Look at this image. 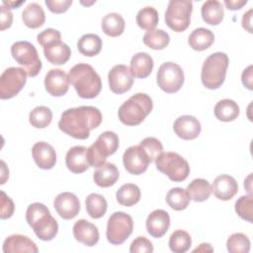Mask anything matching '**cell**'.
I'll return each instance as SVG.
<instances>
[{"label": "cell", "mask_w": 253, "mask_h": 253, "mask_svg": "<svg viewBox=\"0 0 253 253\" xmlns=\"http://www.w3.org/2000/svg\"><path fill=\"white\" fill-rule=\"evenodd\" d=\"M109 87L115 94H124L130 90L133 84V76L126 65H115L108 74Z\"/></svg>", "instance_id": "obj_14"}, {"label": "cell", "mask_w": 253, "mask_h": 253, "mask_svg": "<svg viewBox=\"0 0 253 253\" xmlns=\"http://www.w3.org/2000/svg\"><path fill=\"white\" fill-rule=\"evenodd\" d=\"M214 42L213 33L206 28L195 29L188 38L189 45L198 51L206 50Z\"/></svg>", "instance_id": "obj_27"}, {"label": "cell", "mask_w": 253, "mask_h": 253, "mask_svg": "<svg viewBox=\"0 0 253 253\" xmlns=\"http://www.w3.org/2000/svg\"><path fill=\"white\" fill-rule=\"evenodd\" d=\"M153 245L147 238L143 236L136 237L129 246V252L131 253H151L153 252Z\"/></svg>", "instance_id": "obj_45"}, {"label": "cell", "mask_w": 253, "mask_h": 253, "mask_svg": "<svg viewBox=\"0 0 253 253\" xmlns=\"http://www.w3.org/2000/svg\"><path fill=\"white\" fill-rule=\"evenodd\" d=\"M13 22V14L11 10L5 6H1V20H0V30L4 31L11 27Z\"/></svg>", "instance_id": "obj_48"}, {"label": "cell", "mask_w": 253, "mask_h": 253, "mask_svg": "<svg viewBox=\"0 0 253 253\" xmlns=\"http://www.w3.org/2000/svg\"><path fill=\"white\" fill-rule=\"evenodd\" d=\"M158 171L168 176L173 182H182L190 174V166L186 159L176 152H162L156 159Z\"/></svg>", "instance_id": "obj_7"}, {"label": "cell", "mask_w": 253, "mask_h": 253, "mask_svg": "<svg viewBox=\"0 0 253 253\" xmlns=\"http://www.w3.org/2000/svg\"><path fill=\"white\" fill-rule=\"evenodd\" d=\"M201 13L203 20L211 26L220 24L224 16L222 4L217 0H209L204 2Z\"/></svg>", "instance_id": "obj_28"}, {"label": "cell", "mask_w": 253, "mask_h": 253, "mask_svg": "<svg viewBox=\"0 0 253 253\" xmlns=\"http://www.w3.org/2000/svg\"><path fill=\"white\" fill-rule=\"evenodd\" d=\"M43 54L50 63L61 65L69 60L71 50L65 42L57 41L43 46Z\"/></svg>", "instance_id": "obj_24"}, {"label": "cell", "mask_w": 253, "mask_h": 253, "mask_svg": "<svg viewBox=\"0 0 253 253\" xmlns=\"http://www.w3.org/2000/svg\"><path fill=\"white\" fill-rule=\"evenodd\" d=\"M68 79L75 88L77 95L83 99H93L101 92V77L90 64L78 63L74 65L69 70Z\"/></svg>", "instance_id": "obj_2"}, {"label": "cell", "mask_w": 253, "mask_h": 253, "mask_svg": "<svg viewBox=\"0 0 253 253\" xmlns=\"http://www.w3.org/2000/svg\"><path fill=\"white\" fill-rule=\"evenodd\" d=\"M197 251H203V252L204 251H213V248L209 243H202V244H200L199 247L194 249V252H197Z\"/></svg>", "instance_id": "obj_53"}, {"label": "cell", "mask_w": 253, "mask_h": 253, "mask_svg": "<svg viewBox=\"0 0 253 253\" xmlns=\"http://www.w3.org/2000/svg\"><path fill=\"white\" fill-rule=\"evenodd\" d=\"M241 80H242V84L248 89V90H252V65H249L247 68H245L242 72L241 75Z\"/></svg>", "instance_id": "obj_49"}, {"label": "cell", "mask_w": 253, "mask_h": 253, "mask_svg": "<svg viewBox=\"0 0 253 253\" xmlns=\"http://www.w3.org/2000/svg\"><path fill=\"white\" fill-rule=\"evenodd\" d=\"M235 211L240 218L252 223L253 222V198H252V195L241 196L235 202Z\"/></svg>", "instance_id": "obj_42"}, {"label": "cell", "mask_w": 253, "mask_h": 253, "mask_svg": "<svg viewBox=\"0 0 253 253\" xmlns=\"http://www.w3.org/2000/svg\"><path fill=\"white\" fill-rule=\"evenodd\" d=\"M173 129L177 136L185 140L195 139L201 133V123L197 118L190 115H184L176 119L173 124Z\"/></svg>", "instance_id": "obj_17"}, {"label": "cell", "mask_w": 253, "mask_h": 253, "mask_svg": "<svg viewBox=\"0 0 253 253\" xmlns=\"http://www.w3.org/2000/svg\"><path fill=\"white\" fill-rule=\"evenodd\" d=\"M48 10L54 14H61L68 10L72 5V0H45Z\"/></svg>", "instance_id": "obj_46"}, {"label": "cell", "mask_w": 253, "mask_h": 253, "mask_svg": "<svg viewBox=\"0 0 253 253\" xmlns=\"http://www.w3.org/2000/svg\"><path fill=\"white\" fill-rule=\"evenodd\" d=\"M33 158L41 169H51L56 162V153L54 148L44 141H40L34 144L32 148Z\"/></svg>", "instance_id": "obj_19"}, {"label": "cell", "mask_w": 253, "mask_h": 253, "mask_svg": "<svg viewBox=\"0 0 253 253\" xmlns=\"http://www.w3.org/2000/svg\"><path fill=\"white\" fill-rule=\"evenodd\" d=\"M44 87L51 96L61 97L69 88L68 75L62 69H50L44 77Z\"/></svg>", "instance_id": "obj_16"}, {"label": "cell", "mask_w": 253, "mask_h": 253, "mask_svg": "<svg viewBox=\"0 0 253 253\" xmlns=\"http://www.w3.org/2000/svg\"><path fill=\"white\" fill-rule=\"evenodd\" d=\"M169 248L174 253H185L192 245V238L190 234L182 229L172 232L169 238Z\"/></svg>", "instance_id": "obj_37"}, {"label": "cell", "mask_w": 253, "mask_h": 253, "mask_svg": "<svg viewBox=\"0 0 253 253\" xmlns=\"http://www.w3.org/2000/svg\"><path fill=\"white\" fill-rule=\"evenodd\" d=\"M102 40L98 35L86 34L83 35L77 42V48L80 53L85 56H95L102 49Z\"/></svg>", "instance_id": "obj_32"}, {"label": "cell", "mask_w": 253, "mask_h": 253, "mask_svg": "<svg viewBox=\"0 0 253 253\" xmlns=\"http://www.w3.org/2000/svg\"><path fill=\"white\" fill-rule=\"evenodd\" d=\"M102 30L110 37H119L125 31V20L118 13H109L102 19Z\"/></svg>", "instance_id": "obj_34"}, {"label": "cell", "mask_w": 253, "mask_h": 253, "mask_svg": "<svg viewBox=\"0 0 253 253\" xmlns=\"http://www.w3.org/2000/svg\"><path fill=\"white\" fill-rule=\"evenodd\" d=\"M102 123L100 110L93 106H79L65 110L58 122L61 131L76 139H86L90 131Z\"/></svg>", "instance_id": "obj_1"}, {"label": "cell", "mask_w": 253, "mask_h": 253, "mask_svg": "<svg viewBox=\"0 0 253 253\" xmlns=\"http://www.w3.org/2000/svg\"><path fill=\"white\" fill-rule=\"evenodd\" d=\"M74 238L86 246L92 247L99 241V230L86 219L77 220L72 228Z\"/></svg>", "instance_id": "obj_21"}, {"label": "cell", "mask_w": 253, "mask_h": 253, "mask_svg": "<svg viewBox=\"0 0 253 253\" xmlns=\"http://www.w3.org/2000/svg\"><path fill=\"white\" fill-rule=\"evenodd\" d=\"M52 120V112L45 106H38L29 115L30 124L36 128L46 127Z\"/></svg>", "instance_id": "obj_40"}, {"label": "cell", "mask_w": 253, "mask_h": 253, "mask_svg": "<svg viewBox=\"0 0 253 253\" xmlns=\"http://www.w3.org/2000/svg\"><path fill=\"white\" fill-rule=\"evenodd\" d=\"M39 251L36 243L28 236L21 234H13L8 236L3 243L4 253H16V252H34Z\"/></svg>", "instance_id": "obj_23"}, {"label": "cell", "mask_w": 253, "mask_h": 253, "mask_svg": "<svg viewBox=\"0 0 253 253\" xmlns=\"http://www.w3.org/2000/svg\"><path fill=\"white\" fill-rule=\"evenodd\" d=\"M27 72L20 67H9L3 71L0 77V98L11 99L25 86Z\"/></svg>", "instance_id": "obj_12"}, {"label": "cell", "mask_w": 253, "mask_h": 253, "mask_svg": "<svg viewBox=\"0 0 253 253\" xmlns=\"http://www.w3.org/2000/svg\"><path fill=\"white\" fill-rule=\"evenodd\" d=\"M152 108V99L147 94L136 93L119 108L118 116L124 125L137 126L150 114Z\"/></svg>", "instance_id": "obj_4"}, {"label": "cell", "mask_w": 253, "mask_h": 253, "mask_svg": "<svg viewBox=\"0 0 253 253\" xmlns=\"http://www.w3.org/2000/svg\"><path fill=\"white\" fill-rule=\"evenodd\" d=\"M251 177H252V175L250 174V175L246 178V180L244 181V187L246 188V190H247V192H248V195H252V193H251Z\"/></svg>", "instance_id": "obj_54"}, {"label": "cell", "mask_w": 253, "mask_h": 253, "mask_svg": "<svg viewBox=\"0 0 253 253\" xmlns=\"http://www.w3.org/2000/svg\"><path fill=\"white\" fill-rule=\"evenodd\" d=\"M158 12L155 8L151 6H146L140 9L136 15L137 26L146 31L154 30V28L158 24Z\"/></svg>", "instance_id": "obj_39"}, {"label": "cell", "mask_w": 253, "mask_h": 253, "mask_svg": "<svg viewBox=\"0 0 253 253\" xmlns=\"http://www.w3.org/2000/svg\"><path fill=\"white\" fill-rule=\"evenodd\" d=\"M22 20L28 28L38 29L43 25L45 14L40 4L30 3L22 12Z\"/></svg>", "instance_id": "obj_29"}, {"label": "cell", "mask_w": 253, "mask_h": 253, "mask_svg": "<svg viewBox=\"0 0 253 253\" xmlns=\"http://www.w3.org/2000/svg\"><path fill=\"white\" fill-rule=\"evenodd\" d=\"M139 145L147 154L150 162L155 161V159L163 152V145L160 142V140L152 136L145 137L144 139H142Z\"/></svg>", "instance_id": "obj_43"}, {"label": "cell", "mask_w": 253, "mask_h": 253, "mask_svg": "<svg viewBox=\"0 0 253 253\" xmlns=\"http://www.w3.org/2000/svg\"><path fill=\"white\" fill-rule=\"evenodd\" d=\"M14 210L15 206L13 201L3 191H1V218L6 219L11 217L14 213Z\"/></svg>", "instance_id": "obj_47"}, {"label": "cell", "mask_w": 253, "mask_h": 253, "mask_svg": "<svg viewBox=\"0 0 253 253\" xmlns=\"http://www.w3.org/2000/svg\"><path fill=\"white\" fill-rule=\"evenodd\" d=\"M86 204V210L88 214L92 218H101L107 211V201L106 199L97 193L90 194L85 201Z\"/></svg>", "instance_id": "obj_36"}, {"label": "cell", "mask_w": 253, "mask_h": 253, "mask_svg": "<svg viewBox=\"0 0 253 253\" xmlns=\"http://www.w3.org/2000/svg\"><path fill=\"white\" fill-rule=\"evenodd\" d=\"M153 69V59L146 52H138L130 59L129 70L133 77L146 78Z\"/></svg>", "instance_id": "obj_25"}, {"label": "cell", "mask_w": 253, "mask_h": 253, "mask_svg": "<svg viewBox=\"0 0 253 253\" xmlns=\"http://www.w3.org/2000/svg\"><path fill=\"white\" fill-rule=\"evenodd\" d=\"M56 212L63 219L74 218L80 211L79 199L70 192H63L56 196L53 202Z\"/></svg>", "instance_id": "obj_15"}, {"label": "cell", "mask_w": 253, "mask_h": 253, "mask_svg": "<svg viewBox=\"0 0 253 253\" xmlns=\"http://www.w3.org/2000/svg\"><path fill=\"white\" fill-rule=\"evenodd\" d=\"M23 3H25V0L23 1H19V2H14V1H3V5L7 6L9 9H14V8H17L19 7L20 5H22Z\"/></svg>", "instance_id": "obj_52"}, {"label": "cell", "mask_w": 253, "mask_h": 253, "mask_svg": "<svg viewBox=\"0 0 253 253\" xmlns=\"http://www.w3.org/2000/svg\"><path fill=\"white\" fill-rule=\"evenodd\" d=\"M250 245L251 243L247 235L240 232L231 234L226 241V248L231 253H248Z\"/></svg>", "instance_id": "obj_41"}, {"label": "cell", "mask_w": 253, "mask_h": 253, "mask_svg": "<svg viewBox=\"0 0 253 253\" xmlns=\"http://www.w3.org/2000/svg\"><path fill=\"white\" fill-rule=\"evenodd\" d=\"M211 192L217 199L228 201L238 192V184L232 176L222 174L214 179L211 185Z\"/></svg>", "instance_id": "obj_20"}, {"label": "cell", "mask_w": 253, "mask_h": 253, "mask_svg": "<svg viewBox=\"0 0 253 253\" xmlns=\"http://www.w3.org/2000/svg\"><path fill=\"white\" fill-rule=\"evenodd\" d=\"M190 200L194 202L207 201L211 194V184L203 178L194 179L185 189Z\"/></svg>", "instance_id": "obj_31"}, {"label": "cell", "mask_w": 253, "mask_h": 253, "mask_svg": "<svg viewBox=\"0 0 253 253\" xmlns=\"http://www.w3.org/2000/svg\"><path fill=\"white\" fill-rule=\"evenodd\" d=\"M166 203L174 211H183L190 204V198L185 189L172 188L166 195Z\"/></svg>", "instance_id": "obj_38"}, {"label": "cell", "mask_w": 253, "mask_h": 253, "mask_svg": "<svg viewBox=\"0 0 253 253\" xmlns=\"http://www.w3.org/2000/svg\"><path fill=\"white\" fill-rule=\"evenodd\" d=\"M132 229V217L124 211H116L108 219L106 236L111 244L120 245L129 237Z\"/></svg>", "instance_id": "obj_10"}, {"label": "cell", "mask_w": 253, "mask_h": 253, "mask_svg": "<svg viewBox=\"0 0 253 253\" xmlns=\"http://www.w3.org/2000/svg\"><path fill=\"white\" fill-rule=\"evenodd\" d=\"M192 11L193 2L190 0L169 1L165 12L166 25L174 32H184L190 26Z\"/></svg>", "instance_id": "obj_9"}, {"label": "cell", "mask_w": 253, "mask_h": 253, "mask_svg": "<svg viewBox=\"0 0 253 253\" xmlns=\"http://www.w3.org/2000/svg\"><path fill=\"white\" fill-rule=\"evenodd\" d=\"M143 42L151 49L160 50L165 48L170 42L169 35L161 29L147 31L143 36Z\"/></svg>", "instance_id": "obj_35"}, {"label": "cell", "mask_w": 253, "mask_h": 253, "mask_svg": "<svg viewBox=\"0 0 253 253\" xmlns=\"http://www.w3.org/2000/svg\"><path fill=\"white\" fill-rule=\"evenodd\" d=\"M246 3H247V0H225L224 1V4L228 10H239Z\"/></svg>", "instance_id": "obj_51"}, {"label": "cell", "mask_w": 253, "mask_h": 253, "mask_svg": "<svg viewBox=\"0 0 253 253\" xmlns=\"http://www.w3.org/2000/svg\"><path fill=\"white\" fill-rule=\"evenodd\" d=\"M184 79L181 66L172 61L162 63L156 75L158 87L169 94L178 92L184 84Z\"/></svg>", "instance_id": "obj_11"}, {"label": "cell", "mask_w": 253, "mask_h": 253, "mask_svg": "<svg viewBox=\"0 0 253 253\" xmlns=\"http://www.w3.org/2000/svg\"><path fill=\"white\" fill-rule=\"evenodd\" d=\"M26 219L41 240L49 241L57 234V221L51 215L48 208L43 204H31L26 211Z\"/></svg>", "instance_id": "obj_3"}, {"label": "cell", "mask_w": 253, "mask_h": 253, "mask_svg": "<svg viewBox=\"0 0 253 253\" xmlns=\"http://www.w3.org/2000/svg\"><path fill=\"white\" fill-rule=\"evenodd\" d=\"M37 40H38V42L42 46H45V45H47L51 42L60 41L61 40V34L57 30H54L52 28H48V29H45L42 32H41L37 36Z\"/></svg>", "instance_id": "obj_44"}, {"label": "cell", "mask_w": 253, "mask_h": 253, "mask_svg": "<svg viewBox=\"0 0 253 253\" xmlns=\"http://www.w3.org/2000/svg\"><path fill=\"white\" fill-rule=\"evenodd\" d=\"M147 232L154 238L162 237L170 226V216L164 210H155L146 218Z\"/></svg>", "instance_id": "obj_18"}, {"label": "cell", "mask_w": 253, "mask_h": 253, "mask_svg": "<svg viewBox=\"0 0 253 253\" xmlns=\"http://www.w3.org/2000/svg\"><path fill=\"white\" fill-rule=\"evenodd\" d=\"M119 177L120 173L117 166L110 162L98 167V169L93 173L95 184L101 188H108L115 185L119 180Z\"/></svg>", "instance_id": "obj_26"}, {"label": "cell", "mask_w": 253, "mask_h": 253, "mask_svg": "<svg viewBox=\"0 0 253 253\" xmlns=\"http://www.w3.org/2000/svg\"><path fill=\"white\" fill-rule=\"evenodd\" d=\"M87 148L82 145L71 147L65 156V164L69 171L75 174L85 172L90 166L86 158Z\"/></svg>", "instance_id": "obj_22"}, {"label": "cell", "mask_w": 253, "mask_h": 253, "mask_svg": "<svg viewBox=\"0 0 253 253\" xmlns=\"http://www.w3.org/2000/svg\"><path fill=\"white\" fill-rule=\"evenodd\" d=\"M239 106L231 99L218 101L213 109L214 116L221 122H232L239 116Z\"/></svg>", "instance_id": "obj_30"}, {"label": "cell", "mask_w": 253, "mask_h": 253, "mask_svg": "<svg viewBox=\"0 0 253 253\" xmlns=\"http://www.w3.org/2000/svg\"><path fill=\"white\" fill-rule=\"evenodd\" d=\"M11 54L13 58L23 66V69L30 77H35L40 73L42 61L37 48L31 42L26 41L14 42L11 46Z\"/></svg>", "instance_id": "obj_8"}, {"label": "cell", "mask_w": 253, "mask_h": 253, "mask_svg": "<svg viewBox=\"0 0 253 253\" xmlns=\"http://www.w3.org/2000/svg\"><path fill=\"white\" fill-rule=\"evenodd\" d=\"M119 136L116 132L107 130L102 132L97 140L87 148L86 158L90 167H100L106 163L108 156L119 148Z\"/></svg>", "instance_id": "obj_6"}, {"label": "cell", "mask_w": 253, "mask_h": 253, "mask_svg": "<svg viewBox=\"0 0 253 253\" xmlns=\"http://www.w3.org/2000/svg\"><path fill=\"white\" fill-rule=\"evenodd\" d=\"M1 165H2V178H1V184H4L5 183V175L8 177L9 176V171H7V172H5L4 170H5V166H6V164H5V162L4 161H1Z\"/></svg>", "instance_id": "obj_55"}, {"label": "cell", "mask_w": 253, "mask_h": 253, "mask_svg": "<svg viewBox=\"0 0 253 253\" xmlns=\"http://www.w3.org/2000/svg\"><path fill=\"white\" fill-rule=\"evenodd\" d=\"M141 193L135 184H124L116 193L117 201L120 205L125 207H131L137 204L140 200Z\"/></svg>", "instance_id": "obj_33"}, {"label": "cell", "mask_w": 253, "mask_h": 253, "mask_svg": "<svg viewBox=\"0 0 253 253\" xmlns=\"http://www.w3.org/2000/svg\"><path fill=\"white\" fill-rule=\"evenodd\" d=\"M123 163L128 173L140 175L146 171L150 160L140 145H132L125 151Z\"/></svg>", "instance_id": "obj_13"}, {"label": "cell", "mask_w": 253, "mask_h": 253, "mask_svg": "<svg viewBox=\"0 0 253 253\" xmlns=\"http://www.w3.org/2000/svg\"><path fill=\"white\" fill-rule=\"evenodd\" d=\"M242 27L248 32L252 33V9H249L242 17Z\"/></svg>", "instance_id": "obj_50"}, {"label": "cell", "mask_w": 253, "mask_h": 253, "mask_svg": "<svg viewBox=\"0 0 253 253\" xmlns=\"http://www.w3.org/2000/svg\"><path fill=\"white\" fill-rule=\"evenodd\" d=\"M229 59L226 53L217 51L209 55L202 66L201 80L208 89L219 88L225 79Z\"/></svg>", "instance_id": "obj_5"}]
</instances>
